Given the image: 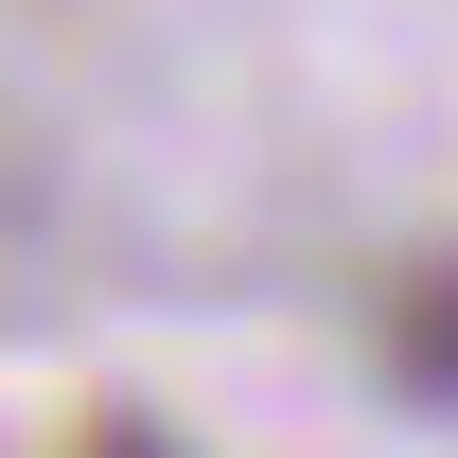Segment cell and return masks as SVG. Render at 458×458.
I'll return each mask as SVG.
<instances>
[{
  "label": "cell",
  "mask_w": 458,
  "mask_h": 458,
  "mask_svg": "<svg viewBox=\"0 0 458 458\" xmlns=\"http://www.w3.org/2000/svg\"><path fill=\"white\" fill-rule=\"evenodd\" d=\"M370 352H388V388H423V405H458V247H441V265H405V283H388V318H370Z\"/></svg>",
  "instance_id": "1"
},
{
  "label": "cell",
  "mask_w": 458,
  "mask_h": 458,
  "mask_svg": "<svg viewBox=\"0 0 458 458\" xmlns=\"http://www.w3.org/2000/svg\"><path fill=\"white\" fill-rule=\"evenodd\" d=\"M71 458H176V441H159V423H141V405H106V423H89V441H71Z\"/></svg>",
  "instance_id": "2"
}]
</instances>
